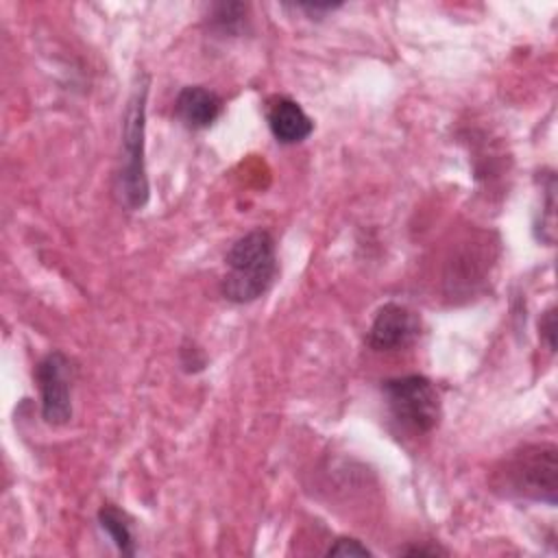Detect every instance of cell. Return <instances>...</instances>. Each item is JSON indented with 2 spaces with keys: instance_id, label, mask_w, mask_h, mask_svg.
<instances>
[{
  "instance_id": "52a82bcc",
  "label": "cell",
  "mask_w": 558,
  "mask_h": 558,
  "mask_svg": "<svg viewBox=\"0 0 558 558\" xmlns=\"http://www.w3.org/2000/svg\"><path fill=\"white\" fill-rule=\"evenodd\" d=\"M266 118L270 133L281 144H299L314 131V122L303 111V107L286 96H279L270 102Z\"/></svg>"
},
{
  "instance_id": "30bf717a",
  "label": "cell",
  "mask_w": 558,
  "mask_h": 558,
  "mask_svg": "<svg viewBox=\"0 0 558 558\" xmlns=\"http://www.w3.org/2000/svg\"><path fill=\"white\" fill-rule=\"evenodd\" d=\"M244 13H246V7H244V4H238V2L225 4V2H222V4H216V7H214L211 17H214V22H216L222 31L233 33L238 26H242Z\"/></svg>"
},
{
  "instance_id": "7c38bea8",
  "label": "cell",
  "mask_w": 558,
  "mask_h": 558,
  "mask_svg": "<svg viewBox=\"0 0 558 558\" xmlns=\"http://www.w3.org/2000/svg\"><path fill=\"white\" fill-rule=\"evenodd\" d=\"M538 329H541V338L547 342V349L554 351L556 349V307H549L543 312Z\"/></svg>"
},
{
  "instance_id": "3957f363",
  "label": "cell",
  "mask_w": 558,
  "mask_h": 558,
  "mask_svg": "<svg viewBox=\"0 0 558 558\" xmlns=\"http://www.w3.org/2000/svg\"><path fill=\"white\" fill-rule=\"evenodd\" d=\"M146 96L148 83L133 89L124 122H122V170H120V194L131 209H140L148 201V179L144 166V129H146Z\"/></svg>"
},
{
  "instance_id": "5bb4252c",
  "label": "cell",
  "mask_w": 558,
  "mask_h": 558,
  "mask_svg": "<svg viewBox=\"0 0 558 558\" xmlns=\"http://www.w3.org/2000/svg\"><path fill=\"white\" fill-rule=\"evenodd\" d=\"M399 554H405V556H438V554H447V551L438 549V547H405Z\"/></svg>"
},
{
  "instance_id": "7a4b0ae2",
  "label": "cell",
  "mask_w": 558,
  "mask_h": 558,
  "mask_svg": "<svg viewBox=\"0 0 558 558\" xmlns=\"http://www.w3.org/2000/svg\"><path fill=\"white\" fill-rule=\"evenodd\" d=\"M495 490L506 497H521L534 501L556 504L558 462L554 445H525L504 458L495 469Z\"/></svg>"
},
{
  "instance_id": "9c48e42d",
  "label": "cell",
  "mask_w": 558,
  "mask_h": 558,
  "mask_svg": "<svg viewBox=\"0 0 558 558\" xmlns=\"http://www.w3.org/2000/svg\"><path fill=\"white\" fill-rule=\"evenodd\" d=\"M98 521H100V527L111 536V541L116 543V547L126 554V556H133L135 554V536H133V530H131V523L126 519L124 512H120L116 506L111 504H105L100 510H98Z\"/></svg>"
},
{
  "instance_id": "5b68a950",
  "label": "cell",
  "mask_w": 558,
  "mask_h": 558,
  "mask_svg": "<svg viewBox=\"0 0 558 558\" xmlns=\"http://www.w3.org/2000/svg\"><path fill=\"white\" fill-rule=\"evenodd\" d=\"M41 397V416L48 425H63L72 418L74 366L61 351L48 353L35 368Z\"/></svg>"
},
{
  "instance_id": "6da1fadb",
  "label": "cell",
  "mask_w": 558,
  "mask_h": 558,
  "mask_svg": "<svg viewBox=\"0 0 558 558\" xmlns=\"http://www.w3.org/2000/svg\"><path fill=\"white\" fill-rule=\"evenodd\" d=\"M227 275L222 277V294L233 303H251L259 299L275 281L277 255L275 240L268 231H251L235 240L225 255Z\"/></svg>"
},
{
  "instance_id": "8fae6325",
  "label": "cell",
  "mask_w": 558,
  "mask_h": 558,
  "mask_svg": "<svg viewBox=\"0 0 558 558\" xmlns=\"http://www.w3.org/2000/svg\"><path fill=\"white\" fill-rule=\"evenodd\" d=\"M373 551L366 547V545H362L357 538H347V536H342V538H338L333 545H329V549H327V556H371Z\"/></svg>"
},
{
  "instance_id": "4fadbf2b",
  "label": "cell",
  "mask_w": 558,
  "mask_h": 558,
  "mask_svg": "<svg viewBox=\"0 0 558 558\" xmlns=\"http://www.w3.org/2000/svg\"><path fill=\"white\" fill-rule=\"evenodd\" d=\"M181 364L185 366V371H201L205 366V357L201 353V349L196 347H181Z\"/></svg>"
},
{
  "instance_id": "ba28073f",
  "label": "cell",
  "mask_w": 558,
  "mask_h": 558,
  "mask_svg": "<svg viewBox=\"0 0 558 558\" xmlns=\"http://www.w3.org/2000/svg\"><path fill=\"white\" fill-rule=\"evenodd\" d=\"M174 111L190 129H207L222 113V100L203 85H187L174 100Z\"/></svg>"
},
{
  "instance_id": "8992f818",
  "label": "cell",
  "mask_w": 558,
  "mask_h": 558,
  "mask_svg": "<svg viewBox=\"0 0 558 558\" xmlns=\"http://www.w3.org/2000/svg\"><path fill=\"white\" fill-rule=\"evenodd\" d=\"M418 336V318L405 305L386 303L375 314L368 331V347L375 351H397Z\"/></svg>"
},
{
  "instance_id": "277c9868",
  "label": "cell",
  "mask_w": 558,
  "mask_h": 558,
  "mask_svg": "<svg viewBox=\"0 0 558 558\" xmlns=\"http://www.w3.org/2000/svg\"><path fill=\"white\" fill-rule=\"evenodd\" d=\"M381 392L390 414L403 427L425 434L440 423V397L427 377L405 375L386 379Z\"/></svg>"
}]
</instances>
